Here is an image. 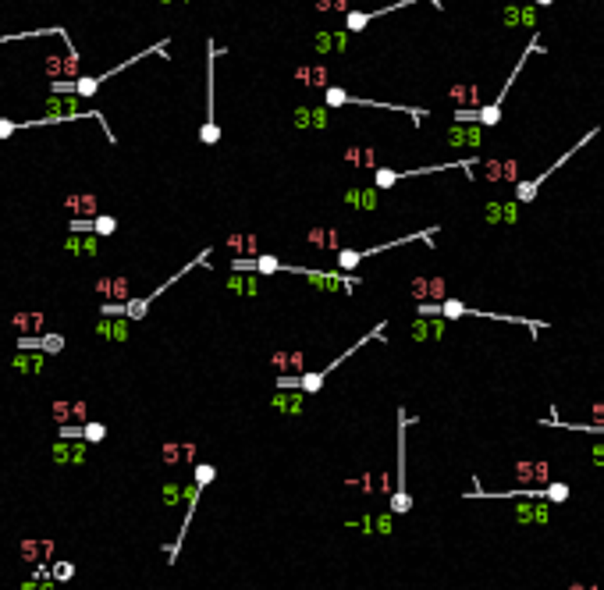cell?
Masks as SVG:
<instances>
[{
	"instance_id": "1",
	"label": "cell",
	"mask_w": 604,
	"mask_h": 590,
	"mask_svg": "<svg viewBox=\"0 0 604 590\" xmlns=\"http://www.w3.org/2000/svg\"><path fill=\"white\" fill-rule=\"evenodd\" d=\"M384 331H388V321H381L374 331H367L356 345H349V349H345L342 356H335L328 367H320V370H306V374H298V377H277V388H281V391H306V395H317V391L324 388V381H328V377H331V374H335V370L349 360V356H356L367 342H384Z\"/></svg>"
},
{
	"instance_id": "2",
	"label": "cell",
	"mask_w": 604,
	"mask_h": 590,
	"mask_svg": "<svg viewBox=\"0 0 604 590\" xmlns=\"http://www.w3.org/2000/svg\"><path fill=\"white\" fill-rule=\"evenodd\" d=\"M533 54H544V43H540V33H533L530 36V47L522 50V57L515 61V68H512V75L505 79V86H501V93L487 104V107H476V111H455L452 118H455V125H466V121H476V128H494L498 121H501V104H505V96H508V89L515 86V79L522 75V68H526V61L533 57Z\"/></svg>"
},
{
	"instance_id": "3",
	"label": "cell",
	"mask_w": 604,
	"mask_h": 590,
	"mask_svg": "<svg viewBox=\"0 0 604 590\" xmlns=\"http://www.w3.org/2000/svg\"><path fill=\"white\" fill-rule=\"evenodd\" d=\"M210 252H213V249H210V245H203V249H199V252H196V256H192V260H189V263H185V267H181V270L174 274V277H167V281H164L160 288H153L150 295H139V299H135V295H132L128 303H121V306H118V313H121V317H125L128 324L142 321V317L150 313V306H153V299H157V295H164V291H167V288H171L174 281H181L185 274H192L196 267H206V263H210Z\"/></svg>"
},
{
	"instance_id": "4",
	"label": "cell",
	"mask_w": 604,
	"mask_h": 590,
	"mask_svg": "<svg viewBox=\"0 0 604 590\" xmlns=\"http://www.w3.org/2000/svg\"><path fill=\"white\" fill-rule=\"evenodd\" d=\"M441 228L434 224V228H427V231H413V235H402V238H391V242H381V245H370V249H338L335 252V270H342V274H352L363 260H370V256H381V252H388V249H398V245H409V242H430L434 235H437Z\"/></svg>"
},
{
	"instance_id": "5",
	"label": "cell",
	"mask_w": 604,
	"mask_h": 590,
	"mask_svg": "<svg viewBox=\"0 0 604 590\" xmlns=\"http://www.w3.org/2000/svg\"><path fill=\"white\" fill-rule=\"evenodd\" d=\"M324 107L338 111V107H374V111H395V114H406L413 118L416 125L427 118V107H406V104H384V100H367V96H352L349 89L342 86H328L324 89Z\"/></svg>"
},
{
	"instance_id": "6",
	"label": "cell",
	"mask_w": 604,
	"mask_h": 590,
	"mask_svg": "<svg viewBox=\"0 0 604 590\" xmlns=\"http://www.w3.org/2000/svg\"><path fill=\"white\" fill-rule=\"evenodd\" d=\"M473 164H480L476 157H466V160H452V164H427V167H409V171H395V167H374V189H391L406 178H420V174H437V171H466L473 178Z\"/></svg>"
},
{
	"instance_id": "7",
	"label": "cell",
	"mask_w": 604,
	"mask_h": 590,
	"mask_svg": "<svg viewBox=\"0 0 604 590\" xmlns=\"http://www.w3.org/2000/svg\"><path fill=\"white\" fill-rule=\"evenodd\" d=\"M281 274H298L302 281H310L313 288H320V291H328V295H335V291L352 295L356 284H359V277H352V274H342V270H317V267H302V263H284Z\"/></svg>"
},
{
	"instance_id": "8",
	"label": "cell",
	"mask_w": 604,
	"mask_h": 590,
	"mask_svg": "<svg viewBox=\"0 0 604 590\" xmlns=\"http://www.w3.org/2000/svg\"><path fill=\"white\" fill-rule=\"evenodd\" d=\"M597 135H600V125H593L586 135H579V143H576V146H569V150H565V153H561V157H558V160H554L547 171H540V174H537V178H530V182H515V203H519V206H522V203H533V199H537V189H540V185H544V182H547V178H551V174H554L561 164H569V160H572L579 150H586V146H590Z\"/></svg>"
},
{
	"instance_id": "9",
	"label": "cell",
	"mask_w": 604,
	"mask_h": 590,
	"mask_svg": "<svg viewBox=\"0 0 604 590\" xmlns=\"http://www.w3.org/2000/svg\"><path fill=\"white\" fill-rule=\"evenodd\" d=\"M224 50L206 40V118H203V128H199V143L203 146H217L220 139V125H217V107H213V61L220 57Z\"/></svg>"
},
{
	"instance_id": "10",
	"label": "cell",
	"mask_w": 604,
	"mask_h": 590,
	"mask_svg": "<svg viewBox=\"0 0 604 590\" xmlns=\"http://www.w3.org/2000/svg\"><path fill=\"white\" fill-rule=\"evenodd\" d=\"M409 413L398 409V491L391 494V512H409L413 501H409V491H406V430H409Z\"/></svg>"
},
{
	"instance_id": "11",
	"label": "cell",
	"mask_w": 604,
	"mask_h": 590,
	"mask_svg": "<svg viewBox=\"0 0 604 590\" xmlns=\"http://www.w3.org/2000/svg\"><path fill=\"white\" fill-rule=\"evenodd\" d=\"M331 114H335V111L324 107V104H320V107H306V104H302V107L291 111L288 121H291V128H298V132H328V128H331Z\"/></svg>"
},
{
	"instance_id": "12",
	"label": "cell",
	"mask_w": 604,
	"mask_h": 590,
	"mask_svg": "<svg viewBox=\"0 0 604 590\" xmlns=\"http://www.w3.org/2000/svg\"><path fill=\"white\" fill-rule=\"evenodd\" d=\"M43 68H47V79L50 82H57V79H79V50H75V43L65 40V57L61 54H50Z\"/></svg>"
},
{
	"instance_id": "13",
	"label": "cell",
	"mask_w": 604,
	"mask_h": 590,
	"mask_svg": "<svg viewBox=\"0 0 604 590\" xmlns=\"http://www.w3.org/2000/svg\"><path fill=\"white\" fill-rule=\"evenodd\" d=\"M65 345H68V338H65V335H57V331L22 335V338H18V349H22V352H43V356H61V352H65Z\"/></svg>"
},
{
	"instance_id": "14",
	"label": "cell",
	"mask_w": 604,
	"mask_h": 590,
	"mask_svg": "<svg viewBox=\"0 0 604 590\" xmlns=\"http://www.w3.org/2000/svg\"><path fill=\"white\" fill-rule=\"evenodd\" d=\"M86 455H89V445H86V441H79V438H61V441L50 448L54 466H82V462H86Z\"/></svg>"
},
{
	"instance_id": "15",
	"label": "cell",
	"mask_w": 604,
	"mask_h": 590,
	"mask_svg": "<svg viewBox=\"0 0 604 590\" xmlns=\"http://www.w3.org/2000/svg\"><path fill=\"white\" fill-rule=\"evenodd\" d=\"M413 4H420V0H398V4H388V8H377V11H349V15H345V33H349V36H352V33H363L374 18H384V15L402 11V8H413Z\"/></svg>"
},
{
	"instance_id": "16",
	"label": "cell",
	"mask_w": 604,
	"mask_h": 590,
	"mask_svg": "<svg viewBox=\"0 0 604 590\" xmlns=\"http://www.w3.org/2000/svg\"><path fill=\"white\" fill-rule=\"evenodd\" d=\"M61 206L72 213V221H93V217L100 213L96 192H68V196L61 199Z\"/></svg>"
},
{
	"instance_id": "17",
	"label": "cell",
	"mask_w": 604,
	"mask_h": 590,
	"mask_svg": "<svg viewBox=\"0 0 604 590\" xmlns=\"http://www.w3.org/2000/svg\"><path fill=\"white\" fill-rule=\"evenodd\" d=\"M409 291H413L416 303H441V299H448L444 277H413Z\"/></svg>"
},
{
	"instance_id": "18",
	"label": "cell",
	"mask_w": 604,
	"mask_h": 590,
	"mask_svg": "<svg viewBox=\"0 0 604 590\" xmlns=\"http://www.w3.org/2000/svg\"><path fill=\"white\" fill-rule=\"evenodd\" d=\"M93 335H96V338H104V342H118V345H125V342L132 338V328H128V321H125V317H96Z\"/></svg>"
},
{
	"instance_id": "19",
	"label": "cell",
	"mask_w": 604,
	"mask_h": 590,
	"mask_svg": "<svg viewBox=\"0 0 604 590\" xmlns=\"http://www.w3.org/2000/svg\"><path fill=\"white\" fill-rule=\"evenodd\" d=\"M306 391H274L270 395V409L274 413H281V416H302V413H306Z\"/></svg>"
},
{
	"instance_id": "20",
	"label": "cell",
	"mask_w": 604,
	"mask_h": 590,
	"mask_svg": "<svg viewBox=\"0 0 604 590\" xmlns=\"http://www.w3.org/2000/svg\"><path fill=\"white\" fill-rule=\"evenodd\" d=\"M512 473H515L519 484H547L551 480V462H544V459H519L512 466Z\"/></svg>"
},
{
	"instance_id": "21",
	"label": "cell",
	"mask_w": 604,
	"mask_h": 590,
	"mask_svg": "<svg viewBox=\"0 0 604 590\" xmlns=\"http://www.w3.org/2000/svg\"><path fill=\"white\" fill-rule=\"evenodd\" d=\"M313 50H317V57L345 54V50H349V33H345V29H320L317 40H313Z\"/></svg>"
},
{
	"instance_id": "22",
	"label": "cell",
	"mask_w": 604,
	"mask_h": 590,
	"mask_svg": "<svg viewBox=\"0 0 604 590\" xmlns=\"http://www.w3.org/2000/svg\"><path fill=\"white\" fill-rule=\"evenodd\" d=\"M96 295H104V303H128L132 299V284L128 277H96Z\"/></svg>"
},
{
	"instance_id": "23",
	"label": "cell",
	"mask_w": 604,
	"mask_h": 590,
	"mask_svg": "<svg viewBox=\"0 0 604 590\" xmlns=\"http://www.w3.org/2000/svg\"><path fill=\"white\" fill-rule=\"evenodd\" d=\"M224 288L231 295H242V299H256V295H259V277L256 274H245V270H231L224 277Z\"/></svg>"
},
{
	"instance_id": "24",
	"label": "cell",
	"mask_w": 604,
	"mask_h": 590,
	"mask_svg": "<svg viewBox=\"0 0 604 590\" xmlns=\"http://www.w3.org/2000/svg\"><path fill=\"white\" fill-rule=\"evenodd\" d=\"M381 189H374V185H367V189H345V206L349 210H359V213H370V210H377V203H381V196H377Z\"/></svg>"
},
{
	"instance_id": "25",
	"label": "cell",
	"mask_w": 604,
	"mask_h": 590,
	"mask_svg": "<svg viewBox=\"0 0 604 590\" xmlns=\"http://www.w3.org/2000/svg\"><path fill=\"white\" fill-rule=\"evenodd\" d=\"M65 249H68L72 256H79V260H96V256H100V238H96L93 231H89V235H75V231H72V235L65 238Z\"/></svg>"
},
{
	"instance_id": "26",
	"label": "cell",
	"mask_w": 604,
	"mask_h": 590,
	"mask_svg": "<svg viewBox=\"0 0 604 590\" xmlns=\"http://www.w3.org/2000/svg\"><path fill=\"white\" fill-rule=\"evenodd\" d=\"M228 249H231V260H252V256H259V235H252V231H245V235L231 231L228 235Z\"/></svg>"
},
{
	"instance_id": "27",
	"label": "cell",
	"mask_w": 604,
	"mask_h": 590,
	"mask_svg": "<svg viewBox=\"0 0 604 590\" xmlns=\"http://www.w3.org/2000/svg\"><path fill=\"white\" fill-rule=\"evenodd\" d=\"M47 360H50V356H43V352H22V349H18V352L11 356V363H8V367H11L15 374H29V377H40V374L47 370Z\"/></svg>"
},
{
	"instance_id": "28",
	"label": "cell",
	"mask_w": 604,
	"mask_h": 590,
	"mask_svg": "<svg viewBox=\"0 0 604 590\" xmlns=\"http://www.w3.org/2000/svg\"><path fill=\"white\" fill-rule=\"evenodd\" d=\"M409 335H413V342H437V338H444V321L441 317H416Z\"/></svg>"
},
{
	"instance_id": "29",
	"label": "cell",
	"mask_w": 604,
	"mask_h": 590,
	"mask_svg": "<svg viewBox=\"0 0 604 590\" xmlns=\"http://www.w3.org/2000/svg\"><path fill=\"white\" fill-rule=\"evenodd\" d=\"M487 182H519V164L515 160H480Z\"/></svg>"
},
{
	"instance_id": "30",
	"label": "cell",
	"mask_w": 604,
	"mask_h": 590,
	"mask_svg": "<svg viewBox=\"0 0 604 590\" xmlns=\"http://www.w3.org/2000/svg\"><path fill=\"white\" fill-rule=\"evenodd\" d=\"M295 82L306 86V89H328V68L324 65H298L295 68Z\"/></svg>"
},
{
	"instance_id": "31",
	"label": "cell",
	"mask_w": 604,
	"mask_h": 590,
	"mask_svg": "<svg viewBox=\"0 0 604 590\" xmlns=\"http://www.w3.org/2000/svg\"><path fill=\"white\" fill-rule=\"evenodd\" d=\"M306 242H310V245H317V249H324V252H338V249H345V245H342V231H338V228H310V231H306Z\"/></svg>"
},
{
	"instance_id": "32",
	"label": "cell",
	"mask_w": 604,
	"mask_h": 590,
	"mask_svg": "<svg viewBox=\"0 0 604 590\" xmlns=\"http://www.w3.org/2000/svg\"><path fill=\"white\" fill-rule=\"evenodd\" d=\"M515 206L519 203H487L483 217H487V224H515L519 221L515 217Z\"/></svg>"
},
{
	"instance_id": "33",
	"label": "cell",
	"mask_w": 604,
	"mask_h": 590,
	"mask_svg": "<svg viewBox=\"0 0 604 590\" xmlns=\"http://www.w3.org/2000/svg\"><path fill=\"white\" fill-rule=\"evenodd\" d=\"M345 164H352V167H370V171L381 167L374 146H349V150H345Z\"/></svg>"
},
{
	"instance_id": "34",
	"label": "cell",
	"mask_w": 604,
	"mask_h": 590,
	"mask_svg": "<svg viewBox=\"0 0 604 590\" xmlns=\"http://www.w3.org/2000/svg\"><path fill=\"white\" fill-rule=\"evenodd\" d=\"M40 36H61L68 40V29L65 26H50V29H33V33H4L0 43H18V40H40Z\"/></svg>"
},
{
	"instance_id": "35",
	"label": "cell",
	"mask_w": 604,
	"mask_h": 590,
	"mask_svg": "<svg viewBox=\"0 0 604 590\" xmlns=\"http://www.w3.org/2000/svg\"><path fill=\"white\" fill-rule=\"evenodd\" d=\"M515 519L519 523H547V505L540 498L533 505H515Z\"/></svg>"
},
{
	"instance_id": "36",
	"label": "cell",
	"mask_w": 604,
	"mask_h": 590,
	"mask_svg": "<svg viewBox=\"0 0 604 590\" xmlns=\"http://www.w3.org/2000/svg\"><path fill=\"white\" fill-rule=\"evenodd\" d=\"M15 328L22 331V335H43L40 328H43V313L36 310V313H15ZM18 335V338H22Z\"/></svg>"
},
{
	"instance_id": "37",
	"label": "cell",
	"mask_w": 604,
	"mask_h": 590,
	"mask_svg": "<svg viewBox=\"0 0 604 590\" xmlns=\"http://www.w3.org/2000/svg\"><path fill=\"white\" fill-rule=\"evenodd\" d=\"M444 139H448L452 146H476V143H480V128H462V125H455Z\"/></svg>"
},
{
	"instance_id": "38",
	"label": "cell",
	"mask_w": 604,
	"mask_h": 590,
	"mask_svg": "<svg viewBox=\"0 0 604 590\" xmlns=\"http://www.w3.org/2000/svg\"><path fill=\"white\" fill-rule=\"evenodd\" d=\"M114 231H118V217L100 210V213L93 217V235H96V238H107V235H114Z\"/></svg>"
},
{
	"instance_id": "39",
	"label": "cell",
	"mask_w": 604,
	"mask_h": 590,
	"mask_svg": "<svg viewBox=\"0 0 604 590\" xmlns=\"http://www.w3.org/2000/svg\"><path fill=\"white\" fill-rule=\"evenodd\" d=\"M544 427H561V430H583V434H604V427H597V423H565V420H558V413H554L551 420H544Z\"/></svg>"
},
{
	"instance_id": "40",
	"label": "cell",
	"mask_w": 604,
	"mask_h": 590,
	"mask_svg": "<svg viewBox=\"0 0 604 590\" xmlns=\"http://www.w3.org/2000/svg\"><path fill=\"white\" fill-rule=\"evenodd\" d=\"M213 480H217V466H213V462H196V477H192V484L210 487Z\"/></svg>"
},
{
	"instance_id": "41",
	"label": "cell",
	"mask_w": 604,
	"mask_h": 590,
	"mask_svg": "<svg viewBox=\"0 0 604 590\" xmlns=\"http://www.w3.org/2000/svg\"><path fill=\"white\" fill-rule=\"evenodd\" d=\"M313 4H317L320 15H335V11H338V15H349V11H352L349 0H313Z\"/></svg>"
},
{
	"instance_id": "42",
	"label": "cell",
	"mask_w": 604,
	"mask_h": 590,
	"mask_svg": "<svg viewBox=\"0 0 604 590\" xmlns=\"http://www.w3.org/2000/svg\"><path fill=\"white\" fill-rule=\"evenodd\" d=\"M178 501H185V487H181L178 480H167V484H164V505L174 508Z\"/></svg>"
},
{
	"instance_id": "43",
	"label": "cell",
	"mask_w": 604,
	"mask_h": 590,
	"mask_svg": "<svg viewBox=\"0 0 604 590\" xmlns=\"http://www.w3.org/2000/svg\"><path fill=\"white\" fill-rule=\"evenodd\" d=\"M54 544L50 540H43V544H36V540H22V555L26 558H33V562H40V555H47Z\"/></svg>"
},
{
	"instance_id": "44",
	"label": "cell",
	"mask_w": 604,
	"mask_h": 590,
	"mask_svg": "<svg viewBox=\"0 0 604 590\" xmlns=\"http://www.w3.org/2000/svg\"><path fill=\"white\" fill-rule=\"evenodd\" d=\"M160 459H164L167 466H178V462H181V445H178V441H167V445L160 448Z\"/></svg>"
},
{
	"instance_id": "45",
	"label": "cell",
	"mask_w": 604,
	"mask_h": 590,
	"mask_svg": "<svg viewBox=\"0 0 604 590\" xmlns=\"http://www.w3.org/2000/svg\"><path fill=\"white\" fill-rule=\"evenodd\" d=\"M50 576H54L57 583H61V579H72V576H75V565H72V562H57V565L50 569Z\"/></svg>"
},
{
	"instance_id": "46",
	"label": "cell",
	"mask_w": 604,
	"mask_h": 590,
	"mask_svg": "<svg viewBox=\"0 0 604 590\" xmlns=\"http://www.w3.org/2000/svg\"><path fill=\"white\" fill-rule=\"evenodd\" d=\"M270 363H274L281 374H288V349H274V352H270Z\"/></svg>"
},
{
	"instance_id": "47",
	"label": "cell",
	"mask_w": 604,
	"mask_h": 590,
	"mask_svg": "<svg viewBox=\"0 0 604 590\" xmlns=\"http://www.w3.org/2000/svg\"><path fill=\"white\" fill-rule=\"evenodd\" d=\"M590 462H593V466H604V445H593V448H590Z\"/></svg>"
},
{
	"instance_id": "48",
	"label": "cell",
	"mask_w": 604,
	"mask_h": 590,
	"mask_svg": "<svg viewBox=\"0 0 604 590\" xmlns=\"http://www.w3.org/2000/svg\"><path fill=\"white\" fill-rule=\"evenodd\" d=\"M590 416L597 420V427H604V402H597V406L590 409Z\"/></svg>"
},
{
	"instance_id": "49",
	"label": "cell",
	"mask_w": 604,
	"mask_h": 590,
	"mask_svg": "<svg viewBox=\"0 0 604 590\" xmlns=\"http://www.w3.org/2000/svg\"><path fill=\"white\" fill-rule=\"evenodd\" d=\"M22 590H40V583H36V579H29V583H22Z\"/></svg>"
},
{
	"instance_id": "50",
	"label": "cell",
	"mask_w": 604,
	"mask_h": 590,
	"mask_svg": "<svg viewBox=\"0 0 604 590\" xmlns=\"http://www.w3.org/2000/svg\"><path fill=\"white\" fill-rule=\"evenodd\" d=\"M157 4H189V0H157Z\"/></svg>"
},
{
	"instance_id": "51",
	"label": "cell",
	"mask_w": 604,
	"mask_h": 590,
	"mask_svg": "<svg viewBox=\"0 0 604 590\" xmlns=\"http://www.w3.org/2000/svg\"><path fill=\"white\" fill-rule=\"evenodd\" d=\"M533 4H540V8H547V4H554V0H533Z\"/></svg>"
},
{
	"instance_id": "52",
	"label": "cell",
	"mask_w": 604,
	"mask_h": 590,
	"mask_svg": "<svg viewBox=\"0 0 604 590\" xmlns=\"http://www.w3.org/2000/svg\"><path fill=\"white\" fill-rule=\"evenodd\" d=\"M569 590H590V586H583V583H572V586H569Z\"/></svg>"
}]
</instances>
